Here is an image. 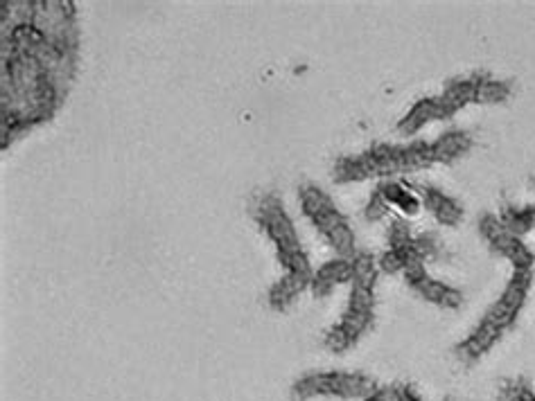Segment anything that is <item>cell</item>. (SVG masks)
<instances>
[{
	"label": "cell",
	"instance_id": "obj_1",
	"mask_svg": "<svg viewBox=\"0 0 535 401\" xmlns=\"http://www.w3.org/2000/svg\"><path fill=\"white\" fill-rule=\"evenodd\" d=\"M434 151L432 142L427 140H411L407 145H387L377 142L368 147L362 154L341 156L332 165V181L339 185L362 183L371 178H396L402 174L420 172V169L434 167Z\"/></svg>",
	"mask_w": 535,
	"mask_h": 401
},
{
	"label": "cell",
	"instance_id": "obj_2",
	"mask_svg": "<svg viewBox=\"0 0 535 401\" xmlns=\"http://www.w3.org/2000/svg\"><path fill=\"white\" fill-rule=\"evenodd\" d=\"M251 212L262 233L274 244L276 257L285 273L314 275L310 257L303 251L301 237H298V230L292 217H289L287 208L283 206V201H280V196L274 192L258 194V199L253 201Z\"/></svg>",
	"mask_w": 535,
	"mask_h": 401
},
{
	"label": "cell",
	"instance_id": "obj_3",
	"mask_svg": "<svg viewBox=\"0 0 535 401\" xmlns=\"http://www.w3.org/2000/svg\"><path fill=\"white\" fill-rule=\"evenodd\" d=\"M298 199H301L303 215L317 228V233L326 239L337 257H353L357 253L355 230L326 190H321L314 183H303L298 187Z\"/></svg>",
	"mask_w": 535,
	"mask_h": 401
},
{
	"label": "cell",
	"instance_id": "obj_4",
	"mask_svg": "<svg viewBox=\"0 0 535 401\" xmlns=\"http://www.w3.org/2000/svg\"><path fill=\"white\" fill-rule=\"evenodd\" d=\"M380 390L371 374L364 372H308L298 377L292 386L294 401L312 399H341V401H364Z\"/></svg>",
	"mask_w": 535,
	"mask_h": 401
},
{
	"label": "cell",
	"instance_id": "obj_5",
	"mask_svg": "<svg viewBox=\"0 0 535 401\" xmlns=\"http://www.w3.org/2000/svg\"><path fill=\"white\" fill-rule=\"evenodd\" d=\"M479 235L484 237L490 251L511 262L513 271H535V253L524 244V239L508 233L499 224L497 215L486 212V215L479 217Z\"/></svg>",
	"mask_w": 535,
	"mask_h": 401
},
{
	"label": "cell",
	"instance_id": "obj_6",
	"mask_svg": "<svg viewBox=\"0 0 535 401\" xmlns=\"http://www.w3.org/2000/svg\"><path fill=\"white\" fill-rule=\"evenodd\" d=\"M531 287H533V271H513L504 291L499 293V298L486 309V314L481 320L506 334L508 329L517 323V316H520V311L526 305Z\"/></svg>",
	"mask_w": 535,
	"mask_h": 401
},
{
	"label": "cell",
	"instance_id": "obj_7",
	"mask_svg": "<svg viewBox=\"0 0 535 401\" xmlns=\"http://www.w3.org/2000/svg\"><path fill=\"white\" fill-rule=\"evenodd\" d=\"M375 325V311H359L346 307L344 314L323 336V347L332 354H344L362 341Z\"/></svg>",
	"mask_w": 535,
	"mask_h": 401
},
{
	"label": "cell",
	"instance_id": "obj_8",
	"mask_svg": "<svg viewBox=\"0 0 535 401\" xmlns=\"http://www.w3.org/2000/svg\"><path fill=\"white\" fill-rule=\"evenodd\" d=\"M411 185H414L420 201H423V210H427L441 226L454 228L461 224L463 217H466V210H463L461 203L456 201L454 196L443 192L441 187L429 183H411Z\"/></svg>",
	"mask_w": 535,
	"mask_h": 401
},
{
	"label": "cell",
	"instance_id": "obj_9",
	"mask_svg": "<svg viewBox=\"0 0 535 401\" xmlns=\"http://www.w3.org/2000/svg\"><path fill=\"white\" fill-rule=\"evenodd\" d=\"M502 338H504V332H499L497 327L479 320L475 329H472V332L463 338L461 343H456L454 354L463 365H475L477 361L484 359V356L493 350Z\"/></svg>",
	"mask_w": 535,
	"mask_h": 401
},
{
	"label": "cell",
	"instance_id": "obj_10",
	"mask_svg": "<svg viewBox=\"0 0 535 401\" xmlns=\"http://www.w3.org/2000/svg\"><path fill=\"white\" fill-rule=\"evenodd\" d=\"M484 77H486V73H475V75H466V77H454L445 84L443 93L438 95V100H441V104H443L447 120L454 118V115L466 109V106L477 102V91H479V84Z\"/></svg>",
	"mask_w": 535,
	"mask_h": 401
},
{
	"label": "cell",
	"instance_id": "obj_11",
	"mask_svg": "<svg viewBox=\"0 0 535 401\" xmlns=\"http://www.w3.org/2000/svg\"><path fill=\"white\" fill-rule=\"evenodd\" d=\"M353 282V262L350 257H332L319 269H314L310 291L314 298H328L341 284Z\"/></svg>",
	"mask_w": 535,
	"mask_h": 401
},
{
	"label": "cell",
	"instance_id": "obj_12",
	"mask_svg": "<svg viewBox=\"0 0 535 401\" xmlns=\"http://www.w3.org/2000/svg\"><path fill=\"white\" fill-rule=\"evenodd\" d=\"M443 120H447V118H445L443 104H441V100H438V95L420 97V100L411 106L405 115H402L396 129H398L400 136L414 138L416 133L429 127L432 122H443Z\"/></svg>",
	"mask_w": 535,
	"mask_h": 401
},
{
	"label": "cell",
	"instance_id": "obj_13",
	"mask_svg": "<svg viewBox=\"0 0 535 401\" xmlns=\"http://www.w3.org/2000/svg\"><path fill=\"white\" fill-rule=\"evenodd\" d=\"M411 291L416 293L418 298H423L429 305H434L438 309H447V311H456L463 307V293L452 287V284H447L443 280H436L432 275H423L414 287H409Z\"/></svg>",
	"mask_w": 535,
	"mask_h": 401
},
{
	"label": "cell",
	"instance_id": "obj_14",
	"mask_svg": "<svg viewBox=\"0 0 535 401\" xmlns=\"http://www.w3.org/2000/svg\"><path fill=\"white\" fill-rule=\"evenodd\" d=\"M377 192L382 194V199L389 203V208L400 210L405 217H416L423 210V201H420L414 185L400 181V178H384L377 183Z\"/></svg>",
	"mask_w": 535,
	"mask_h": 401
},
{
	"label": "cell",
	"instance_id": "obj_15",
	"mask_svg": "<svg viewBox=\"0 0 535 401\" xmlns=\"http://www.w3.org/2000/svg\"><path fill=\"white\" fill-rule=\"evenodd\" d=\"M310 282H312V275L285 273L283 278L271 284V289L267 293L269 307L274 311H287L305 289H310Z\"/></svg>",
	"mask_w": 535,
	"mask_h": 401
},
{
	"label": "cell",
	"instance_id": "obj_16",
	"mask_svg": "<svg viewBox=\"0 0 535 401\" xmlns=\"http://www.w3.org/2000/svg\"><path fill=\"white\" fill-rule=\"evenodd\" d=\"M475 145V140L468 131L463 129H450L432 140V151L436 165H454L456 160L463 158Z\"/></svg>",
	"mask_w": 535,
	"mask_h": 401
},
{
	"label": "cell",
	"instance_id": "obj_17",
	"mask_svg": "<svg viewBox=\"0 0 535 401\" xmlns=\"http://www.w3.org/2000/svg\"><path fill=\"white\" fill-rule=\"evenodd\" d=\"M499 224L515 237H526L535 230V206H506L499 210Z\"/></svg>",
	"mask_w": 535,
	"mask_h": 401
},
{
	"label": "cell",
	"instance_id": "obj_18",
	"mask_svg": "<svg viewBox=\"0 0 535 401\" xmlns=\"http://www.w3.org/2000/svg\"><path fill=\"white\" fill-rule=\"evenodd\" d=\"M353 282L355 287H364V289H375L377 278H380V264H377V257L366 251H357L353 257Z\"/></svg>",
	"mask_w": 535,
	"mask_h": 401
},
{
	"label": "cell",
	"instance_id": "obj_19",
	"mask_svg": "<svg viewBox=\"0 0 535 401\" xmlns=\"http://www.w3.org/2000/svg\"><path fill=\"white\" fill-rule=\"evenodd\" d=\"M511 95H513V82H511V79H499V77L486 75L484 79H481V84H479L477 102L475 104H484V106L504 104Z\"/></svg>",
	"mask_w": 535,
	"mask_h": 401
},
{
	"label": "cell",
	"instance_id": "obj_20",
	"mask_svg": "<svg viewBox=\"0 0 535 401\" xmlns=\"http://www.w3.org/2000/svg\"><path fill=\"white\" fill-rule=\"evenodd\" d=\"M497 401H535V390L529 379L515 377L502 381L497 392Z\"/></svg>",
	"mask_w": 535,
	"mask_h": 401
},
{
	"label": "cell",
	"instance_id": "obj_21",
	"mask_svg": "<svg viewBox=\"0 0 535 401\" xmlns=\"http://www.w3.org/2000/svg\"><path fill=\"white\" fill-rule=\"evenodd\" d=\"M414 230H411L407 219H391V226L387 230L389 248H405L414 244Z\"/></svg>",
	"mask_w": 535,
	"mask_h": 401
},
{
	"label": "cell",
	"instance_id": "obj_22",
	"mask_svg": "<svg viewBox=\"0 0 535 401\" xmlns=\"http://www.w3.org/2000/svg\"><path fill=\"white\" fill-rule=\"evenodd\" d=\"M414 246H416V253L423 257L425 262H432L438 255H441V242H438V237L434 233L416 235Z\"/></svg>",
	"mask_w": 535,
	"mask_h": 401
},
{
	"label": "cell",
	"instance_id": "obj_23",
	"mask_svg": "<svg viewBox=\"0 0 535 401\" xmlns=\"http://www.w3.org/2000/svg\"><path fill=\"white\" fill-rule=\"evenodd\" d=\"M391 215V208H389V203L382 199V194L373 190L371 194V199H368L366 203V210H364V217L368 221H382V219H387Z\"/></svg>",
	"mask_w": 535,
	"mask_h": 401
},
{
	"label": "cell",
	"instance_id": "obj_24",
	"mask_svg": "<svg viewBox=\"0 0 535 401\" xmlns=\"http://www.w3.org/2000/svg\"><path fill=\"white\" fill-rule=\"evenodd\" d=\"M391 388H393V397H396V401H425L423 395H420V392L407 381L393 383Z\"/></svg>",
	"mask_w": 535,
	"mask_h": 401
},
{
	"label": "cell",
	"instance_id": "obj_25",
	"mask_svg": "<svg viewBox=\"0 0 535 401\" xmlns=\"http://www.w3.org/2000/svg\"><path fill=\"white\" fill-rule=\"evenodd\" d=\"M364 401H396V397H393V388L389 386V388H380L375 395H371Z\"/></svg>",
	"mask_w": 535,
	"mask_h": 401
},
{
	"label": "cell",
	"instance_id": "obj_26",
	"mask_svg": "<svg viewBox=\"0 0 535 401\" xmlns=\"http://www.w3.org/2000/svg\"><path fill=\"white\" fill-rule=\"evenodd\" d=\"M443 401H456V399H452V397H447V399H443Z\"/></svg>",
	"mask_w": 535,
	"mask_h": 401
}]
</instances>
